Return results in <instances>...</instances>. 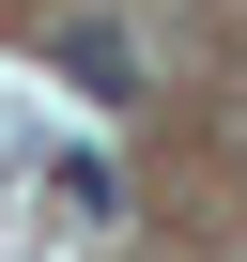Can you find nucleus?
I'll list each match as a JSON object with an SVG mask.
<instances>
[{
    "label": "nucleus",
    "mask_w": 247,
    "mask_h": 262,
    "mask_svg": "<svg viewBox=\"0 0 247 262\" xmlns=\"http://www.w3.org/2000/svg\"><path fill=\"white\" fill-rule=\"evenodd\" d=\"M62 77H77L93 108H123V93L155 77V62H139V31H108V16H77V31H62Z\"/></svg>",
    "instance_id": "f257e3e1"
}]
</instances>
